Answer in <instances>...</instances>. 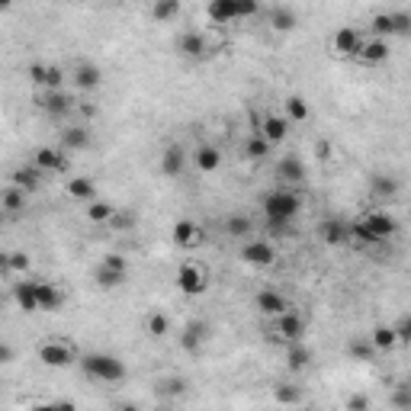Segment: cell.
<instances>
[{
  "label": "cell",
  "mask_w": 411,
  "mask_h": 411,
  "mask_svg": "<svg viewBox=\"0 0 411 411\" xmlns=\"http://www.w3.org/2000/svg\"><path fill=\"white\" fill-rule=\"evenodd\" d=\"M225 232L232 234V238H248V234L254 232V222H251V215H241V212H234L225 219Z\"/></svg>",
  "instance_id": "d6a6232c"
},
{
  "label": "cell",
  "mask_w": 411,
  "mask_h": 411,
  "mask_svg": "<svg viewBox=\"0 0 411 411\" xmlns=\"http://www.w3.org/2000/svg\"><path fill=\"white\" fill-rule=\"evenodd\" d=\"M32 164H36L42 174H65L68 170V154L61 148H48V145H42V148L32 151Z\"/></svg>",
  "instance_id": "ba28073f"
},
{
  "label": "cell",
  "mask_w": 411,
  "mask_h": 411,
  "mask_svg": "<svg viewBox=\"0 0 411 411\" xmlns=\"http://www.w3.org/2000/svg\"><path fill=\"white\" fill-rule=\"evenodd\" d=\"M17 360V350L7 344V341H0V366H7V363H13Z\"/></svg>",
  "instance_id": "11a10c76"
},
{
  "label": "cell",
  "mask_w": 411,
  "mask_h": 411,
  "mask_svg": "<svg viewBox=\"0 0 411 411\" xmlns=\"http://www.w3.org/2000/svg\"><path fill=\"white\" fill-rule=\"evenodd\" d=\"M10 273V254H0V277Z\"/></svg>",
  "instance_id": "680465c9"
},
{
  "label": "cell",
  "mask_w": 411,
  "mask_h": 411,
  "mask_svg": "<svg viewBox=\"0 0 411 411\" xmlns=\"http://www.w3.org/2000/svg\"><path fill=\"white\" fill-rule=\"evenodd\" d=\"M90 145H94V135H90L87 126H68L61 132V145L58 148L65 151V154H71V151H87Z\"/></svg>",
  "instance_id": "4fadbf2b"
},
{
  "label": "cell",
  "mask_w": 411,
  "mask_h": 411,
  "mask_svg": "<svg viewBox=\"0 0 411 411\" xmlns=\"http://www.w3.org/2000/svg\"><path fill=\"white\" fill-rule=\"evenodd\" d=\"M71 81H74L77 90H97V87L103 84V71H100V65H94V61H77Z\"/></svg>",
  "instance_id": "d6986e66"
},
{
  "label": "cell",
  "mask_w": 411,
  "mask_h": 411,
  "mask_svg": "<svg viewBox=\"0 0 411 411\" xmlns=\"http://www.w3.org/2000/svg\"><path fill=\"white\" fill-rule=\"evenodd\" d=\"M206 17L225 26V23H234L238 19V0H212L209 7H206Z\"/></svg>",
  "instance_id": "7402d4cb"
},
{
  "label": "cell",
  "mask_w": 411,
  "mask_h": 411,
  "mask_svg": "<svg viewBox=\"0 0 411 411\" xmlns=\"http://www.w3.org/2000/svg\"><path fill=\"white\" fill-rule=\"evenodd\" d=\"M241 261L251 263V267H273L277 263V251H273L270 241H263V238H254L241 248Z\"/></svg>",
  "instance_id": "9c48e42d"
},
{
  "label": "cell",
  "mask_w": 411,
  "mask_h": 411,
  "mask_svg": "<svg viewBox=\"0 0 411 411\" xmlns=\"http://www.w3.org/2000/svg\"><path fill=\"white\" fill-rule=\"evenodd\" d=\"M42 170L36 168V164H23V168H17L13 174H10V187H17V190H23V193H32V190H39L42 187Z\"/></svg>",
  "instance_id": "ac0fdd59"
},
{
  "label": "cell",
  "mask_w": 411,
  "mask_h": 411,
  "mask_svg": "<svg viewBox=\"0 0 411 411\" xmlns=\"http://www.w3.org/2000/svg\"><path fill=\"white\" fill-rule=\"evenodd\" d=\"M373 193L379 199H392L399 193V180L395 177H373Z\"/></svg>",
  "instance_id": "60d3db41"
},
{
  "label": "cell",
  "mask_w": 411,
  "mask_h": 411,
  "mask_svg": "<svg viewBox=\"0 0 411 411\" xmlns=\"http://www.w3.org/2000/svg\"><path fill=\"white\" fill-rule=\"evenodd\" d=\"M52 408L55 411H77V405L71 402V399H61V402H52Z\"/></svg>",
  "instance_id": "6f0895ef"
},
{
  "label": "cell",
  "mask_w": 411,
  "mask_h": 411,
  "mask_svg": "<svg viewBox=\"0 0 411 411\" xmlns=\"http://www.w3.org/2000/svg\"><path fill=\"white\" fill-rule=\"evenodd\" d=\"M257 135H261L267 145H277V141H283L286 135H290V122L283 119V116H277V112H270V116H263L261 119Z\"/></svg>",
  "instance_id": "2e32d148"
},
{
  "label": "cell",
  "mask_w": 411,
  "mask_h": 411,
  "mask_svg": "<svg viewBox=\"0 0 411 411\" xmlns=\"http://www.w3.org/2000/svg\"><path fill=\"white\" fill-rule=\"evenodd\" d=\"M302 209V199L292 193V190H273L263 197V215L267 219H280V222H292Z\"/></svg>",
  "instance_id": "7a4b0ae2"
},
{
  "label": "cell",
  "mask_w": 411,
  "mask_h": 411,
  "mask_svg": "<svg viewBox=\"0 0 411 411\" xmlns=\"http://www.w3.org/2000/svg\"><path fill=\"white\" fill-rule=\"evenodd\" d=\"M254 13H257V3H254V0H238V19L254 17Z\"/></svg>",
  "instance_id": "9f6ffc18"
},
{
  "label": "cell",
  "mask_w": 411,
  "mask_h": 411,
  "mask_svg": "<svg viewBox=\"0 0 411 411\" xmlns=\"http://www.w3.org/2000/svg\"><path fill=\"white\" fill-rule=\"evenodd\" d=\"M193 161H197V168L203 170V174H215L219 164H222V151L215 148V145H199L197 154H193Z\"/></svg>",
  "instance_id": "4316f807"
},
{
  "label": "cell",
  "mask_w": 411,
  "mask_h": 411,
  "mask_svg": "<svg viewBox=\"0 0 411 411\" xmlns=\"http://www.w3.org/2000/svg\"><path fill=\"white\" fill-rule=\"evenodd\" d=\"M270 26L277 29V32H290V29H296V10L292 7H273L270 10Z\"/></svg>",
  "instance_id": "836d02e7"
},
{
  "label": "cell",
  "mask_w": 411,
  "mask_h": 411,
  "mask_svg": "<svg viewBox=\"0 0 411 411\" xmlns=\"http://www.w3.org/2000/svg\"><path fill=\"white\" fill-rule=\"evenodd\" d=\"M161 392L164 395H183L187 392V379H177V376H174V379H164V383H161Z\"/></svg>",
  "instance_id": "f907efd6"
},
{
  "label": "cell",
  "mask_w": 411,
  "mask_h": 411,
  "mask_svg": "<svg viewBox=\"0 0 411 411\" xmlns=\"http://www.w3.org/2000/svg\"><path fill=\"white\" fill-rule=\"evenodd\" d=\"M273 402L283 405V408H296V405H302V389L292 383H277L273 385Z\"/></svg>",
  "instance_id": "f546056e"
},
{
  "label": "cell",
  "mask_w": 411,
  "mask_h": 411,
  "mask_svg": "<svg viewBox=\"0 0 411 411\" xmlns=\"http://www.w3.org/2000/svg\"><path fill=\"white\" fill-rule=\"evenodd\" d=\"M254 305H257V312L267 318H280L283 312H290V302H286V296L277 290H261L257 296H254Z\"/></svg>",
  "instance_id": "30bf717a"
},
{
  "label": "cell",
  "mask_w": 411,
  "mask_h": 411,
  "mask_svg": "<svg viewBox=\"0 0 411 411\" xmlns=\"http://www.w3.org/2000/svg\"><path fill=\"white\" fill-rule=\"evenodd\" d=\"M32 261L26 251H10V273H29Z\"/></svg>",
  "instance_id": "f6af8a7d"
},
{
  "label": "cell",
  "mask_w": 411,
  "mask_h": 411,
  "mask_svg": "<svg viewBox=\"0 0 411 411\" xmlns=\"http://www.w3.org/2000/svg\"><path fill=\"white\" fill-rule=\"evenodd\" d=\"M174 244L183 248V251H193V248L203 244V228H199L197 222H190V219H180V222L174 225Z\"/></svg>",
  "instance_id": "e0dca14e"
},
{
  "label": "cell",
  "mask_w": 411,
  "mask_h": 411,
  "mask_svg": "<svg viewBox=\"0 0 411 411\" xmlns=\"http://www.w3.org/2000/svg\"><path fill=\"white\" fill-rule=\"evenodd\" d=\"M13 299L23 312H39V302H36V280H23V283H13Z\"/></svg>",
  "instance_id": "d4e9b609"
},
{
  "label": "cell",
  "mask_w": 411,
  "mask_h": 411,
  "mask_svg": "<svg viewBox=\"0 0 411 411\" xmlns=\"http://www.w3.org/2000/svg\"><path fill=\"white\" fill-rule=\"evenodd\" d=\"M112 215H116V206L106 203V199H94V203L87 206V219H90V222H103V225H110Z\"/></svg>",
  "instance_id": "d590c367"
},
{
  "label": "cell",
  "mask_w": 411,
  "mask_h": 411,
  "mask_svg": "<svg viewBox=\"0 0 411 411\" xmlns=\"http://www.w3.org/2000/svg\"><path fill=\"white\" fill-rule=\"evenodd\" d=\"M46 68H48V65H42V61H32V65L26 68V77L32 81V84L42 87V84H46Z\"/></svg>",
  "instance_id": "816d5d0a"
},
{
  "label": "cell",
  "mask_w": 411,
  "mask_h": 411,
  "mask_svg": "<svg viewBox=\"0 0 411 411\" xmlns=\"http://www.w3.org/2000/svg\"><path fill=\"white\" fill-rule=\"evenodd\" d=\"M370 344H373L376 354H383V350H392L399 341H395V331L389 325H376L373 334H370Z\"/></svg>",
  "instance_id": "1f68e13d"
},
{
  "label": "cell",
  "mask_w": 411,
  "mask_h": 411,
  "mask_svg": "<svg viewBox=\"0 0 411 411\" xmlns=\"http://www.w3.org/2000/svg\"><path fill=\"white\" fill-rule=\"evenodd\" d=\"M344 408H347V411H370V408H373V402H370V395L354 392V395H347Z\"/></svg>",
  "instance_id": "7dc6e473"
},
{
  "label": "cell",
  "mask_w": 411,
  "mask_h": 411,
  "mask_svg": "<svg viewBox=\"0 0 411 411\" xmlns=\"http://www.w3.org/2000/svg\"><path fill=\"white\" fill-rule=\"evenodd\" d=\"M77 363H81L84 376L100 379V383H122L126 379V363L112 354H84Z\"/></svg>",
  "instance_id": "6da1fadb"
},
{
  "label": "cell",
  "mask_w": 411,
  "mask_h": 411,
  "mask_svg": "<svg viewBox=\"0 0 411 411\" xmlns=\"http://www.w3.org/2000/svg\"><path fill=\"white\" fill-rule=\"evenodd\" d=\"M363 46V36H360V29L357 26H341L331 39V48H334L337 55H357Z\"/></svg>",
  "instance_id": "9a60e30c"
},
{
  "label": "cell",
  "mask_w": 411,
  "mask_h": 411,
  "mask_svg": "<svg viewBox=\"0 0 411 411\" xmlns=\"http://www.w3.org/2000/svg\"><path fill=\"white\" fill-rule=\"evenodd\" d=\"M161 411H177V408H161Z\"/></svg>",
  "instance_id": "6125c7cd"
},
{
  "label": "cell",
  "mask_w": 411,
  "mask_h": 411,
  "mask_svg": "<svg viewBox=\"0 0 411 411\" xmlns=\"http://www.w3.org/2000/svg\"><path fill=\"white\" fill-rule=\"evenodd\" d=\"M177 290L183 292V296H203V292L209 290V273H206L199 263L187 261L177 270Z\"/></svg>",
  "instance_id": "3957f363"
},
{
  "label": "cell",
  "mask_w": 411,
  "mask_h": 411,
  "mask_svg": "<svg viewBox=\"0 0 411 411\" xmlns=\"http://www.w3.org/2000/svg\"><path fill=\"white\" fill-rule=\"evenodd\" d=\"M273 334L283 337V341H290V344H296V341H302V334H305V321H302V315H296V312H283V315L277 318V325H273Z\"/></svg>",
  "instance_id": "8fae6325"
},
{
  "label": "cell",
  "mask_w": 411,
  "mask_h": 411,
  "mask_svg": "<svg viewBox=\"0 0 411 411\" xmlns=\"http://www.w3.org/2000/svg\"><path fill=\"white\" fill-rule=\"evenodd\" d=\"M206 341H209V325H206L203 318L187 321L183 331H180V350H183V354H199Z\"/></svg>",
  "instance_id": "52a82bcc"
},
{
  "label": "cell",
  "mask_w": 411,
  "mask_h": 411,
  "mask_svg": "<svg viewBox=\"0 0 411 411\" xmlns=\"http://www.w3.org/2000/svg\"><path fill=\"white\" fill-rule=\"evenodd\" d=\"M357 222L363 225L366 232L373 234V241H385V238H392L395 232H399V222H395V215L392 212H383V209H373V212H366L360 215Z\"/></svg>",
  "instance_id": "277c9868"
},
{
  "label": "cell",
  "mask_w": 411,
  "mask_h": 411,
  "mask_svg": "<svg viewBox=\"0 0 411 411\" xmlns=\"http://www.w3.org/2000/svg\"><path fill=\"white\" fill-rule=\"evenodd\" d=\"M116 411H139V405H119Z\"/></svg>",
  "instance_id": "94428289"
},
{
  "label": "cell",
  "mask_w": 411,
  "mask_h": 411,
  "mask_svg": "<svg viewBox=\"0 0 411 411\" xmlns=\"http://www.w3.org/2000/svg\"><path fill=\"white\" fill-rule=\"evenodd\" d=\"M61 84H65V71H61V68L58 65H48L46 68V90H61Z\"/></svg>",
  "instance_id": "ee69618b"
},
{
  "label": "cell",
  "mask_w": 411,
  "mask_h": 411,
  "mask_svg": "<svg viewBox=\"0 0 411 411\" xmlns=\"http://www.w3.org/2000/svg\"><path fill=\"white\" fill-rule=\"evenodd\" d=\"M177 52L183 58H190V61H203V58L209 55V39H206V32H199V29H187V32L177 36Z\"/></svg>",
  "instance_id": "8992f818"
},
{
  "label": "cell",
  "mask_w": 411,
  "mask_h": 411,
  "mask_svg": "<svg viewBox=\"0 0 411 411\" xmlns=\"http://www.w3.org/2000/svg\"><path fill=\"white\" fill-rule=\"evenodd\" d=\"M132 222H135V215H132V212H119V209H116V215L110 219L112 228H126V225H132Z\"/></svg>",
  "instance_id": "f5cc1de1"
},
{
  "label": "cell",
  "mask_w": 411,
  "mask_h": 411,
  "mask_svg": "<svg viewBox=\"0 0 411 411\" xmlns=\"http://www.w3.org/2000/svg\"><path fill=\"white\" fill-rule=\"evenodd\" d=\"M39 106H42L52 119H61V116H68V112L74 110V100H71L65 90H46V94L39 97Z\"/></svg>",
  "instance_id": "7c38bea8"
},
{
  "label": "cell",
  "mask_w": 411,
  "mask_h": 411,
  "mask_svg": "<svg viewBox=\"0 0 411 411\" xmlns=\"http://www.w3.org/2000/svg\"><path fill=\"white\" fill-rule=\"evenodd\" d=\"M347 357L357 360V363H373L376 350H373V344H370V337H350V341H347Z\"/></svg>",
  "instance_id": "f1b7e54d"
},
{
  "label": "cell",
  "mask_w": 411,
  "mask_h": 411,
  "mask_svg": "<svg viewBox=\"0 0 411 411\" xmlns=\"http://www.w3.org/2000/svg\"><path fill=\"white\" fill-rule=\"evenodd\" d=\"M299 411H315V408H299Z\"/></svg>",
  "instance_id": "be15d7a7"
},
{
  "label": "cell",
  "mask_w": 411,
  "mask_h": 411,
  "mask_svg": "<svg viewBox=\"0 0 411 411\" xmlns=\"http://www.w3.org/2000/svg\"><path fill=\"white\" fill-rule=\"evenodd\" d=\"M100 267H106V270H119V273H129V261H126V257H122V254H116V251L103 254Z\"/></svg>",
  "instance_id": "7bdbcfd3"
},
{
  "label": "cell",
  "mask_w": 411,
  "mask_h": 411,
  "mask_svg": "<svg viewBox=\"0 0 411 411\" xmlns=\"http://www.w3.org/2000/svg\"><path fill=\"white\" fill-rule=\"evenodd\" d=\"M283 112H286V116H283L286 122H308L312 119V106H308L302 97H286V100H283Z\"/></svg>",
  "instance_id": "83f0119b"
},
{
  "label": "cell",
  "mask_w": 411,
  "mask_h": 411,
  "mask_svg": "<svg viewBox=\"0 0 411 411\" xmlns=\"http://www.w3.org/2000/svg\"><path fill=\"white\" fill-rule=\"evenodd\" d=\"M392 405H395V408H399V411H408L411 408V385H399V389H395V392H392Z\"/></svg>",
  "instance_id": "c3c4849f"
},
{
  "label": "cell",
  "mask_w": 411,
  "mask_h": 411,
  "mask_svg": "<svg viewBox=\"0 0 411 411\" xmlns=\"http://www.w3.org/2000/svg\"><path fill=\"white\" fill-rule=\"evenodd\" d=\"M267 154H270V145H267V141H263L261 135L254 132L251 139L244 141V158H248V161H263Z\"/></svg>",
  "instance_id": "ab89813d"
},
{
  "label": "cell",
  "mask_w": 411,
  "mask_h": 411,
  "mask_svg": "<svg viewBox=\"0 0 411 411\" xmlns=\"http://www.w3.org/2000/svg\"><path fill=\"white\" fill-rule=\"evenodd\" d=\"M315 360V350L308 344H302V341H296V344H290V350H286V366H290L292 373H299V370H305L308 363Z\"/></svg>",
  "instance_id": "cb8c5ba5"
},
{
  "label": "cell",
  "mask_w": 411,
  "mask_h": 411,
  "mask_svg": "<svg viewBox=\"0 0 411 411\" xmlns=\"http://www.w3.org/2000/svg\"><path fill=\"white\" fill-rule=\"evenodd\" d=\"M370 29H373V36H376V39L392 36V19H389V13H376L373 23H370Z\"/></svg>",
  "instance_id": "b9f144b4"
},
{
  "label": "cell",
  "mask_w": 411,
  "mask_h": 411,
  "mask_svg": "<svg viewBox=\"0 0 411 411\" xmlns=\"http://www.w3.org/2000/svg\"><path fill=\"white\" fill-rule=\"evenodd\" d=\"M354 58L360 65H383L385 58H389V42L385 39H370V42L360 46V52Z\"/></svg>",
  "instance_id": "44dd1931"
},
{
  "label": "cell",
  "mask_w": 411,
  "mask_h": 411,
  "mask_svg": "<svg viewBox=\"0 0 411 411\" xmlns=\"http://www.w3.org/2000/svg\"><path fill=\"white\" fill-rule=\"evenodd\" d=\"M23 206H26V193H23V190L7 187L0 193V209H3V212H19Z\"/></svg>",
  "instance_id": "8d00e7d4"
},
{
  "label": "cell",
  "mask_w": 411,
  "mask_h": 411,
  "mask_svg": "<svg viewBox=\"0 0 411 411\" xmlns=\"http://www.w3.org/2000/svg\"><path fill=\"white\" fill-rule=\"evenodd\" d=\"M177 17H180V0H158L151 7V19H158V23H168V19Z\"/></svg>",
  "instance_id": "74e56055"
},
{
  "label": "cell",
  "mask_w": 411,
  "mask_h": 411,
  "mask_svg": "<svg viewBox=\"0 0 411 411\" xmlns=\"http://www.w3.org/2000/svg\"><path fill=\"white\" fill-rule=\"evenodd\" d=\"M277 177H280L283 183H302V180H305V164H302L296 154H286V158L277 164Z\"/></svg>",
  "instance_id": "603a6c76"
},
{
  "label": "cell",
  "mask_w": 411,
  "mask_h": 411,
  "mask_svg": "<svg viewBox=\"0 0 411 411\" xmlns=\"http://www.w3.org/2000/svg\"><path fill=\"white\" fill-rule=\"evenodd\" d=\"M145 331H148V337H168L170 334V318L164 315V312H151V315L145 318Z\"/></svg>",
  "instance_id": "e575fe53"
},
{
  "label": "cell",
  "mask_w": 411,
  "mask_h": 411,
  "mask_svg": "<svg viewBox=\"0 0 411 411\" xmlns=\"http://www.w3.org/2000/svg\"><path fill=\"white\" fill-rule=\"evenodd\" d=\"M36 302H39V312H61V305H65V292L58 290L55 283L36 280Z\"/></svg>",
  "instance_id": "5bb4252c"
},
{
  "label": "cell",
  "mask_w": 411,
  "mask_h": 411,
  "mask_svg": "<svg viewBox=\"0 0 411 411\" xmlns=\"http://www.w3.org/2000/svg\"><path fill=\"white\" fill-rule=\"evenodd\" d=\"M392 331H395V341H399V344H408V341H411V318L402 315V318H399V325H395Z\"/></svg>",
  "instance_id": "681fc988"
},
{
  "label": "cell",
  "mask_w": 411,
  "mask_h": 411,
  "mask_svg": "<svg viewBox=\"0 0 411 411\" xmlns=\"http://www.w3.org/2000/svg\"><path fill=\"white\" fill-rule=\"evenodd\" d=\"M29 411H55V408H52V402H48V405H32Z\"/></svg>",
  "instance_id": "91938a15"
},
{
  "label": "cell",
  "mask_w": 411,
  "mask_h": 411,
  "mask_svg": "<svg viewBox=\"0 0 411 411\" xmlns=\"http://www.w3.org/2000/svg\"><path fill=\"white\" fill-rule=\"evenodd\" d=\"M187 168V151L180 148V145H168L164 154H161V174L164 177H180Z\"/></svg>",
  "instance_id": "ffe728a7"
},
{
  "label": "cell",
  "mask_w": 411,
  "mask_h": 411,
  "mask_svg": "<svg viewBox=\"0 0 411 411\" xmlns=\"http://www.w3.org/2000/svg\"><path fill=\"white\" fill-rule=\"evenodd\" d=\"M331 151H334V148H331V141H328V139L315 141V158L318 161H331Z\"/></svg>",
  "instance_id": "db71d44e"
},
{
  "label": "cell",
  "mask_w": 411,
  "mask_h": 411,
  "mask_svg": "<svg viewBox=\"0 0 411 411\" xmlns=\"http://www.w3.org/2000/svg\"><path fill=\"white\" fill-rule=\"evenodd\" d=\"M126 277H129V273L106 270V267H97V273H94V280H97V286H100V290H116V286H122V283H126Z\"/></svg>",
  "instance_id": "f35d334b"
},
{
  "label": "cell",
  "mask_w": 411,
  "mask_h": 411,
  "mask_svg": "<svg viewBox=\"0 0 411 411\" xmlns=\"http://www.w3.org/2000/svg\"><path fill=\"white\" fill-rule=\"evenodd\" d=\"M39 360L46 366H52V370H65V366H71L77 360V354L74 347L65 344V341H46L39 347Z\"/></svg>",
  "instance_id": "5b68a950"
},
{
  "label": "cell",
  "mask_w": 411,
  "mask_h": 411,
  "mask_svg": "<svg viewBox=\"0 0 411 411\" xmlns=\"http://www.w3.org/2000/svg\"><path fill=\"white\" fill-rule=\"evenodd\" d=\"M68 197L77 199V203H94L97 199V183L90 177H74V180H68Z\"/></svg>",
  "instance_id": "484cf974"
},
{
  "label": "cell",
  "mask_w": 411,
  "mask_h": 411,
  "mask_svg": "<svg viewBox=\"0 0 411 411\" xmlns=\"http://www.w3.org/2000/svg\"><path fill=\"white\" fill-rule=\"evenodd\" d=\"M389 19H392V36L399 32V36H405L411 29V13L408 10H399V13H389Z\"/></svg>",
  "instance_id": "bcb514c9"
},
{
  "label": "cell",
  "mask_w": 411,
  "mask_h": 411,
  "mask_svg": "<svg viewBox=\"0 0 411 411\" xmlns=\"http://www.w3.org/2000/svg\"><path fill=\"white\" fill-rule=\"evenodd\" d=\"M318 234H321V241L325 244H344L350 234H347V225L337 222V219H325V222L318 225Z\"/></svg>",
  "instance_id": "4dcf8cb0"
}]
</instances>
